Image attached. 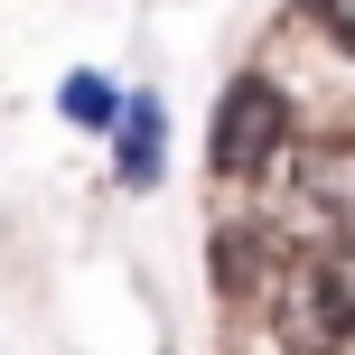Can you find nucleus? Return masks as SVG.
<instances>
[{"instance_id": "obj_3", "label": "nucleus", "mask_w": 355, "mask_h": 355, "mask_svg": "<svg viewBox=\"0 0 355 355\" xmlns=\"http://www.w3.org/2000/svg\"><path fill=\"white\" fill-rule=\"evenodd\" d=\"M122 103H131V94L112 85L103 66H75L66 85H56V112H66L75 131H103V141H112V122H122Z\"/></svg>"}, {"instance_id": "obj_1", "label": "nucleus", "mask_w": 355, "mask_h": 355, "mask_svg": "<svg viewBox=\"0 0 355 355\" xmlns=\"http://www.w3.org/2000/svg\"><path fill=\"white\" fill-rule=\"evenodd\" d=\"M281 150H290V94L271 75H234L215 94V122H206V168L225 187H262L281 168Z\"/></svg>"}, {"instance_id": "obj_2", "label": "nucleus", "mask_w": 355, "mask_h": 355, "mask_svg": "<svg viewBox=\"0 0 355 355\" xmlns=\"http://www.w3.org/2000/svg\"><path fill=\"white\" fill-rule=\"evenodd\" d=\"M159 168H168V112H159V94H131L122 122H112V178L159 187Z\"/></svg>"}, {"instance_id": "obj_4", "label": "nucleus", "mask_w": 355, "mask_h": 355, "mask_svg": "<svg viewBox=\"0 0 355 355\" xmlns=\"http://www.w3.org/2000/svg\"><path fill=\"white\" fill-rule=\"evenodd\" d=\"M318 28L337 37V47H355V0H318Z\"/></svg>"}]
</instances>
